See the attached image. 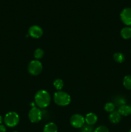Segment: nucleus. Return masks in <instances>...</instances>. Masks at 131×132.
<instances>
[{"instance_id": "nucleus-20", "label": "nucleus", "mask_w": 131, "mask_h": 132, "mask_svg": "<svg viewBox=\"0 0 131 132\" xmlns=\"http://www.w3.org/2000/svg\"><path fill=\"white\" fill-rule=\"evenodd\" d=\"M93 128L89 125H84L82 128H81V132H94Z\"/></svg>"}, {"instance_id": "nucleus-25", "label": "nucleus", "mask_w": 131, "mask_h": 132, "mask_svg": "<svg viewBox=\"0 0 131 132\" xmlns=\"http://www.w3.org/2000/svg\"><path fill=\"white\" fill-rule=\"evenodd\" d=\"M14 132H18V131H14Z\"/></svg>"}, {"instance_id": "nucleus-14", "label": "nucleus", "mask_w": 131, "mask_h": 132, "mask_svg": "<svg viewBox=\"0 0 131 132\" xmlns=\"http://www.w3.org/2000/svg\"><path fill=\"white\" fill-rule=\"evenodd\" d=\"M113 59L117 63H122L125 59V55L122 53L116 52L113 55Z\"/></svg>"}, {"instance_id": "nucleus-1", "label": "nucleus", "mask_w": 131, "mask_h": 132, "mask_svg": "<svg viewBox=\"0 0 131 132\" xmlns=\"http://www.w3.org/2000/svg\"><path fill=\"white\" fill-rule=\"evenodd\" d=\"M51 101L50 95L47 91L39 90L35 95V103L39 108H44L49 106Z\"/></svg>"}, {"instance_id": "nucleus-15", "label": "nucleus", "mask_w": 131, "mask_h": 132, "mask_svg": "<svg viewBox=\"0 0 131 132\" xmlns=\"http://www.w3.org/2000/svg\"><path fill=\"white\" fill-rule=\"evenodd\" d=\"M123 86L127 90H131V76L128 75L123 78Z\"/></svg>"}, {"instance_id": "nucleus-9", "label": "nucleus", "mask_w": 131, "mask_h": 132, "mask_svg": "<svg viewBox=\"0 0 131 132\" xmlns=\"http://www.w3.org/2000/svg\"><path fill=\"white\" fill-rule=\"evenodd\" d=\"M85 118V122L87 125L92 126L96 123L98 121V117L95 113H89L86 116Z\"/></svg>"}, {"instance_id": "nucleus-11", "label": "nucleus", "mask_w": 131, "mask_h": 132, "mask_svg": "<svg viewBox=\"0 0 131 132\" xmlns=\"http://www.w3.org/2000/svg\"><path fill=\"white\" fill-rule=\"evenodd\" d=\"M109 118L110 122H112L113 124H118L121 121V116L119 114L118 111L114 110V112L110 113Z\"/></svg>"}, {"instance_id": "nucleus-16", "label": "nucleus", "mask_w": 131, "mask_h": 132, "mask_svg": "<svg viewBox=\"0 0 131 132\" xmlns=\"http://www.w3.org/2000/svg\"><path fill=\"white\" fill-rule=\"evenodd\" d=\"M53 86L57 90H61L64 86V82L60 79H57L54 81Z\"/></svg>"}, {"instance_id": "nucleus-22", "label": "nucleus", "mask_w": 131, "mask_h": 132, "mask_svg": "<svg viewBox=\"0 0 131 132\" xmlns=\"http://www.w3.org/2000/svg\"><path fill=\"white\" fill-rule=\"evenodd\" d=\"M6 129L5 126L2 125H0V132H6Z\"/></svg>"}, {"instance_id": "nucleus-2", "label": "nucleus", "mask_w": 131, "mask_h": 132, "mask_svg": "<svg viewBox=\"0 0 131 132\" xmlns=\"http://www.w3.org/2000/svg\"><path fill=\"white\" fill-rule=\"evenodd\" d=\"M55 103L57 105L65 106L71 103V96L66 92L59 91L55 93L53 97Z\"/></svg>"}, {"instance_id": "nucleus-13", "label": "nucleus", "mask_w": 131, "mask_h": 132, "mask_svg": "<svg viewBox=\"0 0 131 132\" xmlns=\"http://www.w3.org/2000/svg\"><path fill=\"white\" fill-rule=\"evenodd\" d=\"M58 128L54 122H49L46 124L43 129V132H57Z\"/></svg>"}, {"instance_id": "nucleus-23", "label": "nucleus", "mask_w": 131, "mask_h": 132, "mask_svg": "<svg viewBox=\"0 0 131 132\" xmlns=\"http://www.w3.org/2000/svg\"><path fill=\"white\" fill-rule=\"evenodd\" d=\"M3 119L2 116H0V125H1V124L2 123V122H3Z\"/></svg>"}, {"instance_id": "nucleus-3", "label": "nucleus", "mask_w": 131, "mask_h": 132, "mask_svg": "<svg viewBox=\"0 0 131 132\" xmlns=\"http://www.w3.org/2000/svg\"><path fill=\"white\" fill-rule=\"evenodd\" d=\"M4 122L8 127H14L17 126L19 122V115L15 112H8L5 115Z\"/></svg>"}, {"instance_id": "nucleus-17", "label": "nucleus", "mask_w": 131, "mask_h": 132, "mask_svg": "<svg viewBox=\"0 0 131 132\" xmlns=\"http://www.w3.org/2000/svg\"><path fill=\"white\" fill-rule=\"evenodd\" d=\"M104 110H105V112H109V113H112L113 112H114V110H115V105L112 102H109V103H106L105 104V106H104Z\"/></svg>"}, {"instance_id": "nucleus-5", "label": "nucleus", "mask_w": 131, "mask_h": 132, "mask_svg": "<svg viewBox=\"0 0 131 132\" xmlns=\"http://www.w3.org/2000/svg\"><path fill=\"white\" fill-rule=\"evenodd\" d=\"M42 117V111L37 107H32L28 113V118L30 121L33 123L39 122Z\"/></svg>"}, {"instance_id": "nucleus-7", "label": "nucleus", "mask_w": 131, "mask_h": 132, "mask_svg": "<svg viewBox=\"0 0 131 132\" xmlns=\"http://www.w3.org/2000/svg\"><path fill=\"white\" fill-rule=\"evenodd\" d=\"M121 21L127 27H131V8H125L120 14Z\"/></svg>"}, {"instance_id": "nucleus-12", "label": "nucleus", "mask_w": 131, "mask_h": 132, "mask_svg": "<svg viewBox=\"0 0 131 132\" xmlns=\"http://www.w3.org/2000/svg\"><path fill=\"white\" fill-rule=\"evenodd\" d=\"M121 36L125 39H128L131 38V27H125L121 29L120 32Z\"/></svg>"}, {"instance_id": "nucleus-8", "label": "nucleus", "mask_w": 131, "mask_h": 132, "mask_svg": "<svg viewBox=\"0 0 131 132\" xmlns=\"http://www.w3.org/2000/svg\"><path fill=\"white\" fill-rule=\"evenodd\" d=\"M28 34L30 37L35 39L41 37L43 34V30L40 27L37 25H33L30 27L28 30Z\"/></svg>"}, {"instance_id": "nucleus-4", "label": "nucleus", "mask_w": 131, "mask_h": 132, "mask_svg": "<svg viewBox=\"0 0 131 132\" xmlns=\"http://www.w3.org/2000/svg\"><path fill=\"white\" fill-rule=\"evenodd\" d=\"M42 70V64L39 61L33 60L28 66V71L32 76H37L40 74Z\"/></svg>"}, {"instance_id": "nucleus-10", "label": "nucleus", "mask_w": 131, "mask_h": 132, "mask_svg": "<svg viewBox=\"0 0 131 132\" xmlns=\"http://www.w3.org/2000/svg\"><path fill=\"white\" fill-rule=\"evenodd\" d=\"M118 112L122 116H128L131 114V106L123 104L120 106L118 110Z\"/></svg>"}, {"instance_id": "nucleus-19", "label": "nucleus", "mask_w": 131, "mask_h": 132, "mask_svg": "<svg viewBox=\"0 0 131 132\" xmlns=\"http://www.w3.org/2000/svg\"><path fill=\"white\" fill-rule=\"evenodd\" d=\"M125 99H124V98L121 97H116V99H114V103H115V104H114V105H118V106H121V105H123V104H125Z\"/></svg>"}, {"instance_id": "nucleus-6", "label": "nucleus", "mask_w": 131, "mask_h": 132, "mask_svg": "<svg viewBox=\"0 0 131 132\" xmlns=\"http://www.w3.org/2000/svg\"><path fill=\"white\" fill-rule=\"evenodd\" d=\"M85 118L80 114H74L70 119V123L75 128H81L84 126Z\"/></svg>"}, {"instance_id": "nucleus-21", "label": "nucleus", "mask_w": 131, "mask_h": 132, "mask_svg": "<svg viewBox=\"0 0 131 132\" xmlns=\"http://www.w3.org/2000/svg\"><path fill=\"white\" fill-rule=\"evenodd\" d=\"M94 132H109V131L106 126H100L94 130Z\"/></svg>"}, {"instance_id": "nucleus-24", "label": "nucleus", "mask_w": 131, "mask_h": 132, "mask_svg": "<svg viewBox=\"0 0 131 132\" xmlns=\"http://www.w3.org/2000/svg\"><path fill=\"white\" fill-rule=\"evenodd\" d=\"M129 132H131V129H130V131H129Z\"/></svg>"}, {"instance_id": "nucleus-18", "label": "nucleus", "mask_w": 131, "mask_h": 132, "mask_svg": "<svg viewBox=\"0 0 131 132\" xmlns=\"http://www.w3.org/2000/svg\"><path fill=\"white\" fill-rule=\"evenodd\" d=\"M44 51L41 48L36 49L34 52V57L37 60L42 59L44 56Z\"/></svg>"}]
</instances>
